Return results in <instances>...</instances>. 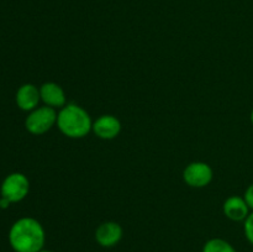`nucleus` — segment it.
Instances as JSON below:
<instances>
[{"mask_svg": "<svg viewBox=\"0 0 253 252\" xmlns=\"http://www.w3.org/2000/svg\"><path fill=\"white\" fill-rule=\"evenodd\" d=\"M46 234L39 220L21 217L9 231V244L15 252H40L43 250Z\"/></svg>", "mask_w": 253, "mask_h": 252, "instance_id": "obj_1", "label": "nucleus"}, {"mask_svg": "<svg viewBox=\"0 0 253 252\" xmlns=\"http://www.w3.org/2000/svg\"><path fill=\"white\" fill-rule=\"evenodd\" d=\"M56 126L69 138H83L93 128V121L88 111L81 105L68 103L59 109Z\"/></svg>", "mask_w": 253, "mask_h": 252, "instance_id": "obj_2", "label": "nucleus"}, {"mask_svg": "<svg viewBox=\"0 0 253 252\" xmlns=\"http://www.w3.org/2000/svg\"><path fill=\"white\" fill-rule=\"evenodd\" d=\"M57 115L58 113L56 109L47 105L37 106L27 115L25 120V127L32 135H43L56 125Z\"/></svg>", "mask_w": 253, "mask_h": 252, "instance_id": "obj_3", "label": "nucleus"}, {"mask_svg": "<svg viewBox=\"0 0 253 252\" xmlns=\"http://www.w3.org/2000/svg\"><path fill=\"white\" fill-rule=\"evenodd\" d=\"M30 190V182L22 173L15 172L7 175L1 184V197L10 203L21 202L26 198Z\"/></svg>", "mask_w": 253, "mask_h": 252, "instance_id": "obj_4", "label": "nucleus"}, {"mask_svg": "<svg viewBox=\"0 0 253 252\" xmlns=\"http://www.w3.org/2000/svg\"><path fill=\"white\" fill-rule=\"evenodd\" d=\"M214 170L208 163L197 161L192 162L183 170V180L192 188H204L211 183Z\"/></svg>", "mask_w": 253, "mask_h": 252, "instance_id": "obj_5", "label": "nucleus"}, {"mask_svg": "<svg viewBox=\"0 0 253 252\" xmlns=\"http://www.w3.org/2000/svg\"><path fill=\"white\" fill-rule=\"evenodd\" d=\"M94 236L101 247H114L123 239L124 230L119 222L105 221L96 227Z\"/></svg>", "mask_w": 253, "mask_h": 252, "instance_id": "obj_6", "label": "nucleus"}, {"mask_svg": "<svg viewBox=\"0 0 253 252\" xmlns=\"http://www.w3.org/2000/svg\"><path fill=\"white\" fill-rule=\"evenodd\" d=\"M121 123L114 115H101L100 118L93 121V131L101 140H114L121 132Z\"/></svg>", "mask_w": 253, "mask_h": 252, "instance_id": "obj_7", "label": "nucleus"}, {"mask_svg": "<svg viewBox=\"0 0 253 252\" xmlns=\"http://www.w3.org/2000/svg\"><path fill=\"white\" fill-rule=\"evenodd\" d=\"M41 101L44 105L53 109H61L67 104L66 93L59 84L54 82H46L40 86Z\"/></svg>", "mask_w": 253, "mask_h": 252, "instance_id": "obj_8", "label": "nucleus"}, {"mask_svg": "<svg viewBox=\"0 0 253 252\" xmlns=\"http://www.w3.org/2000/svg\"><path fill=\"white\" fill-rule=\"evenodd\" d=\"M250 207L247 205L246 200L244 197H239V195H231L227 198L222 204V211L224 215L231 221H245L250 211Z\"/></svg>", "mask_w": 253, "mask_h": 252, "instance_id": "obj_9", "label": "nucleus"}, {"mask_svg": "<svg viewBox=\"0 0 253 252\" xmlns=\"http://www.w3.org/2000/svg\"><path fill=\"white\" fill-rule=\"evenodd\" d=\"M16 104L21 110L32 111L39 106L41 101V95H40V88L31 83H26L20 86L16 91Z\"/></svg>", "mask_w": 253, "mask_h": 252, "instance_id": "obj_10", "label": "nucleus"}, {"mask_svg": "<svg viewBox=\"0 0 253 252\" xmlns=\"http://www.w3.org/2000/svg\"><path fill=\"white\" fill-rule=\"evenodd\" d=\"M202 252H236V250L226 240L215 237L205 242Z\"/></svg>", "mask_w": 253, "mask_h": 252, "instance_id": "obj_11", "label": "nucleus"}, {"mask_svg": "<svg viewBox=\"0 0 253 252\" xmlns=\"http://www.w3.org/2000/svg\"><path fill=\"white\" fill-rule=\"evenodd\" d=\"M244 232L247 241L253 245V211L249 214V216L244 221Z\"/></svg>", "mask_w": 253, "mask_h": 252, "instance_id": "obj_12", "label": "nucleus"}, {"mask_svg": "<svg viewBox=\"0 0 253 252\" xmlns=\"http://www.w3.org/2000/svg\"><path fill=\"white\" fill-rule=\"evenodd\" d=\"M244 198H245V200H246L247 205L250 207V209L253 211V183L252 184H250L249 187H247V189L245 190Z\"/></svg>", "mask_w": 253, "mask_h": 252, "instance_id": "obj_13", "label": "nucleus"}, {"mask_svg": "<svg viewBox=\"0 0 253 252\" xmlns=\"http://www.w3.org/2000/svg\"><path fill=\"white\" fill-rule=\"evenodd\" d=\"M11 204V203L9 202L7 199H5V198H0V208H2V209H5V208H7L9 205Z\"/></svg>", "mask_w": 253, "mask_h": 252, "instance_id": "obj_14", "label": "nucleus"}, {"mask_svg": "<svg viewBox=\"0 0 253 252\" xmlns=\"http://www.w3.org/2000/svg\"><path fill=\"white\" fill-rule=\"evenodd\" d=\"M250 120H251L252 125H253V109L251 110V115H250Z\"/></svg>", "mask_w": 253, "mask_h": 252, "instance_id": "obj_15", "label": "nucleus"}, {"mask_svg": "<svg viewBox=\"0 0 253 252\" xmlns=\"http://www.w3.org/2000/svg\"><path fill=\"white\" fill-rule=\"evenodd\" d=\"M40 252H53V251H51V250H41V251H40Z\"/></svg>", "mask_w": 253, "mask_h": 252, "instance_id": "obj_16", "label": "nucleus"}]
</instances>
